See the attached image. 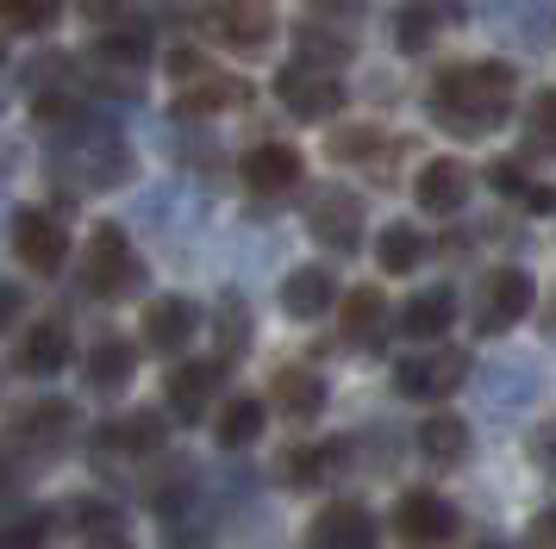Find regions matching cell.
<instances>
[{"instance_id": "cell-20", "label": "cell", "mask_w": 556, "mask_h": 549, "mask_svg": "<svg viewBox=\"0 0 556 549\" xmlns=\"http://www.w3.org/2000/svg\"><path fill=\"white\" fill-rule=\"evenodd\" d=\"M244 100V81H231V75H213V69H194L181 75V113H226Z\"/></svg>"}, {"instance_id": "cell-36", "label": "cell", "mask_w": 556, "mask_h": 549, "mask_svg": "<svg viewBox=\"0 0 556 549\" xmlns=\"http://www.w3.org/2000/svg\"><path fill=\"white\" fill-rule=\"evenodd\" d=\"M519 206H526V213H556V188H544V181H531L526 194H519Z\"/></svg>"}, {"instance_id": "cell-31", "label": "cell", "mask_w": 556, "mask_h": 549, "mask_svg": "<svg viewBox=\"0 0 556 549\" xmlns=\"http://www.w3.org/2000/svg\"><path fill=\"white\" fill-rule=\"evenodd\" d=\"M63 0H0V25L7 31H51Z\"/></svg>"}, {"instance_id": "cell-17", "label": "cell", "mask_w": 556, "mask_h": 549, "mask_svg": "<svg viewBox=\"0 0 556 549\" xmlns=\"http://www.w3.org/2000/svg\"><path fill=\"white\" fill-rule=\"evenodd\" d=\"M331 299H338V281H331V269H294L288 281H281V312L288 319H319V312H331Z\"/></svg>"}, {"instance_id": "cell-16", "label": "cell", "mask_w": 556, "mask_h": 549, "mask_svg": "<svg viewBox=\"0 0 556 549\" xmlns=\"http://www.w3.org/2000/svg\"><path fill=\"white\" fill-rule=\"evenodd\" d=\"M219 381H226V362H188V369L169 374V412L181 424L206 419V399L219 394Z\"/></svg>"}, {"instance_id": "cell-5", "label": "cell", "mask_w": 556, "mask_h": 549, "mask_svg": "<svg viewBox=\"0 0 556 549\" xmlns=\"http://www.w3.org/2000/svg\"><path fill=\"white\" fill-rule=\"evenodd\" d=\"M463 374H469V356L451 344H426V349H413L401 369H394V387H401L406 399H444L463 387Z\"/></svg>"}, {"instance_id": "cell-25", "label": "cell", "mask_w": 556, "mask_h": 549, "mask_svg": "<svg viewBox=\"0 0 556 549\" xmlns=\"http://www.w3.org/2000/svg\"><path fill=\"white\" fill-rule=\"evenodd\" d=\"M419 449H426V462L451 469V462H463V449H469V424L456 419V412H431L419 424Z\"/></svg>"}, {"instance_id": "cell-39", "label": "cell", "mask_w": 556, "mask_h": 549, "mask_svg": "<svg viewBox=\"0 0 556 549\" xmlns=\"http://www.w3.org/2000/svg\"><path fill=\"white\" fill-rule=\"evenodd\" d=\"M88 549H126V537H94Z\"/></svg>"}, {"instance_id": "cell-38", "label": "cell", "mask_w": 556, "mask_h": 549, "mask_svg": "<svg viewBox=\"0 0 556 549\" xmlns=\"http://www.w3.org/2000/svg\"><path fill=\"white\" fill-rule=\"evenodd\" d=\"M20 319V288H7V281H0V337H7V324Z\"/></svg>"}, {"instance_id": "cell-1", "label": "cell", "mask_w": 556, "mask_h": 549, "mask_svg": "<svg viewBox=\"0 0 556 549\" xmlns=\"http://www.w3.org/2000/svg\"><path fill=\"white\" fill-rule=\"evenodd\" d=\"M513 94H519V75L506 63H451L431 81V119L456 138H488L494 125H506Z\"/></svg>"}, {"instance_id": "cell-19", "label": "cell", "mask_w": 556, "mask_h": 549, "mask_svg": "<svg viewBox=\"0 0 556 549\" xmlns=\"http://www.w3.org/2000/svg\"><path fill=\"white\" fill-rule=\"evenodd\" d=\"M131 369H138V349H131L126 337H101V344L88 349V362H81V374H88L94 394H119L131 381Z\"/></svg>"}, {"instance_id": "cell-27", "label": "cell", "mask_w": 556, "mask_h": 549, "mask_svg": "<svg viewBox=\"0 0 556 549\" xmlns=\"http://www.w3.org/2000/svg\"><path fill=\"white\" fill-rule=\"evenodd\" d=\"M263 419H269V412H263V399H226V412H219V444L226 449H251L256 437H263Z\"/></svg>"}, {"instance_id": "cell-8", "label": "cell", "mask_w": 556, "mask_h": 549, "mask_svg": "<svg viewBox=\"0 0 556 549\" xmlns=\"http://www.w3.org/2000/svg\"><path fill=\"white\" fill-rule=\"evenodd\" d=\"M276 94L294 119H331V113L344 106V81L331 69H313V63H288V69L276 75Z\"/></svg>"}, {"instance_id": "cell-30", "label": "cell", "mask_w": 556, "mask_h": 549, "mask_svg": "<svg viewBox=\"0 0 556 549\" xmlns=\"http://www.w3.org/2000/svg\"><path fill=\"white\" fill-rule=\"evenodd\" d=\"M526 138H531V150L556 156V88H538L526 100Z\"/></svg>"}, {"instance_id": "cell-34", "label": "cell", "mask_w": 556, "mask_h": 549, "mask_svg": "<svg viewBox=\"0 0 556 549\" xmlns=\"http://www.w3.org/2000/svg\"><path fill=\"white\" fill-rule=\"evenodd\" d=\"M219 331H226V356H238V349H244V306H238V299L219 306Z\"/></svg>"}, {"instance_id": "cell-15", "label": "cell", "mask_w": 556, "mask_h": 549, "mask_svg": "<svg viewBox=\"0 0 556 549\" xmlns=\"http://www.w3.org/2000/svg\"><path fill=\"white\" fill-rule=\"evenodd\" d=\"M413 200L426 206V213H456L463 200H469V169L456 163V156H431L419 181H413Z\"/></svg>"}, {"instance_id": "cell-18", "label": "cell", "mask_w": 556, "mask_h": 549, "mask_svg": "<svg viewBox=\"0 0 556 549\" xmlns=\"http://www.w3.org/2000/svg\"><path fill=\"white\" fill-rule=\"evenodd\" d=\"M451 319H456V294H451V288H426V294L406 299L401 331L413 337V344H438V337L451 331Z\"/></svg>"}, {"instance_id": "cell-32", "label": "cell", "mask_w": 556, "mask_h": 549, "mask_svg": "<svg viewBox=\"0 0 556 549\" xmlns=\"http://www.w3.org/2000/svg\"><path fill=\"white\" fill-rule=\"evenodd\" d=\"M381 144H388V138H381L376 125H344V131L331 138V156H338V163H376Z\"/></svg>"}, {"instance_id": "cell-29", "label": "cell", "mask_w": 556, "mask_h": 549, "mask_svg": "<svg viewBox=\"0 0 556 549\" xmlns=\"http://www.w3.org/2000/svg\"><path fill=\"white\" fill-rule=\"evenodd\" d=\"M331 469H338V444H301L288 462H281V474H288L294 487H319Z\"/></svg>"}, {"instance_id": "cell-12", "label": "cell", "mask_w": 556, "mask_h": 549, "mask_svg": "<svg viewBox=\"0 0 556 549\" xmlns=\"http://www.w3.org/2000/svg\"><path fill=\"white\" fill-rule=\"evenodd\" d=\"M306 549H376V519L356 499H331L306 531Z\"/></svg>"}, {"instance_id": "cell-11", "label": "cell", "mask_w": 556, "mask_h": 549, "mask_svg": "<svg viewBox=\"0 0 556 549\" xmlns=\"http://www.w3.org/2000/svg\"><path fill=\"white\" fill-rule=\"evenodd\" d=\"M13 250H20V263L38 274H56L63 263H70V238H63V225L51 219V213H38V206H26L20 219H13Z\"/></svg>"}, {"instance_id": "cell-21", "label": "cell", "mask_w": 556, "mask_h": 549, "mask_svg": "<svg viewBox=\"0 0 556 549\" xmlns=\"http://www.w3.org/2000/svg\"><path fill=\"white\" fill-rule=\"evenodd\" d=\"M456 7H444V0H406L401 13H394V44L406 50V56H419V50L438 38V25L451 20Z\"/></svg>"}, {"instance_id": "cell-37", "label": "cell", "mask_w": 556, "mask_h": 549, "mask_svg": "<svg viewBox=\"0 0 556 549\" xmlns=\"http://www.w3.org/2000/svg\"><path fill=\"white\" fill-rule=\"evenodd\" d=\"M531 549H556V506L551 512H538V524H531Z\"/></svg>"}, {"instance_id": "cell-2", "label": "cell", "mask_w": 556, "mask_h": 549, "mask_svg": "<svg viewBox=\"0 0 556 549\" xmlns=\"http://www.w3.org/2000/svg\"><path fill=\"white\" fill-rule=\"evenodd\" d=\"M144 281V269H138V256H131L126 231L119 225H94V238H88V256H81V288L101 299H119L131 294Z\"/></svg>"}, {"instance_id": "cell-14", "label": "cell", "mask_w": 556, "mask_h": 549, "mask_svg": "<svg viewBox=\"0 0 556 549\" xmlns=\"http://www.w3.org/2000/svg\"><path fill=\"white\" fill-rule=\"evenodd\" d=\"M306 225H313V238L331 250H356L363 244V200L356 194H338V188H326V194L306 206Z\"/></svg>"}, {"instance_id": "cell-26", "label": "cell", "mask_w": 556, "mask_h": 549, "mask_svg": "<svg viewBox=\"0 0 556 549\" xmlns=\"http://www.w3.org/2000/svg\"><path fill=\"white\" fill-rule=\"evenodd\" d=\"M376 263L388 274H413L419 263H426V238H419L413 225H388V231L376 238Z\"/></svg>"}, {"instance_id": "cell-3", "label": "cell", "mask_w": 556, "mask_h": 549, "mask_svg": "<svg viewBox=\"0 0 556 549\" xmlns=\"http://www.w3.org/2000/svg\"><path fill=\"white\" fill-rule=\"evenodd\" d=\"M76 431V406H63V399H38V406H20L7 431H0V444L13 449V456H31V462H45L63 449V437Z\"/></svg>"}, {"instance_id": "cell-9", "label": "cell", "mask_w": 556, "mask_h": 549, "mask_svg": "<svg viewBox=\"0 0 556 549\" xmlns=\"http://www.w3.org/2000/svg\"><path fill=\"white\" fill-rule=\"evenodd\" d=\"M394 531L419 549H444V544H456V506L444 494H401Z\"/></svg>"}, {"instance_id": "cell-28", "label": "cell", "mask_w": 556, "mask_h": 549, "mask_svg": "<svg viewBox=\"0 0 556 549\" xmlns=\"http://www.w3.org/2000/svg\"><path fill=\"white\" fill-rule=\"evenodd\" d=\"M381 319H388V306H381L376 288H351V294H344V337H351V344H369L381 331Z\"/></svg>"}, {"instance_id": "cell-33", "label": "cell", "mask_w": 556, "mask_h": 549, "mask_svg": "<svg viewBox=\"0 0 556 549\" xmlns=\"http://www.w3.org/2000/svg\"><path fill=\"white\" fill-rule=\"evenodd\" d=\"M76 524L88 531V544H94V537H119V506H101V499H81V506H76Z\"/></svg>"}, {"instance_id": "cell-6", "label": "cell", "mask_w": 556, "mask_h": 549, "mask_svg": "<svg viewBox=\"0 0 556 549\" xmlns=\"http://www.w3.org/2000/svg\"><path fill=\"white\" fill-rule=\"evenodd\" d=\"M151 69V44L138 38V31H106L94 38L88 50V75H94V88H113V94H131L138 81Z\"/></svg>"}, {"instance_id": "cell-4", "label": "cell", "mask_w": 556, "mask_h": 549, "mask_svg": "<svg viewBox=\"0 0 556 549\" xmlns=\"http://www.w3.org/2000/svg\"><path fill=\"white\" fill-rule=\"evenodd\" d=\"M201 31L213 38V44L226 50H263L269 38H276V7L269 0H213L201 13Z\"/></svg>"}, {"instance_id": "cell-10", "label": "cell", "mask_w": 556, "mask_h": 549, "mask_svg": "<svg viewBox=\"0 0 556 549\" xmlns=\"http://www.w3.org/2000/svg\"><path fill=\"white\" fill-rule=\"evenodd\" d=\"M238 175H244L251 194L276 200V194H294V188H301L306 163H301V150L294 144H251L244 150V163H238Z\"/></svg>"}, {"instance_id": "cell-35", "label": "cell", "mask_w": 556, "mask_h": 549, "mask_svg": "<svg viewBox=\"0 0 556 549\" xmlns=\"http://www.w3.org/2000/svg\"><path fill=\"white\" fill-rule=\"evenodd\" d=\"M488 181H494V188H501L506 200H519V194H526V188H531V181H526V169H519V163H494V169H488Z\"/></svg>"}, {"instance_id": "cell-13", "label": "cell", "mask_w": 556, "mask_h": 549, "mask_svg": "<svg viewBox=\"0 0 556 549\" xmlns=\"http://www.w3.org/2000/svg\"><path fill=\"white\" fill-rule=\"evenodd\" d=\"M194 331H201V306L181 294H163L144 306V344L156 349V356H176L181 344H194Z\"/></svg>"}, {"instance_id": "cell-22", "label": "cell", "mask_w": 556, "mask_h": 549, "mask_svg": "<svg viewBox=\"0 0 556 549\" xmlns=\"http://www.w3.org/2000/svg\"><path fill=\"white\" fill-rule=\"evenodd\" d=\"M101 444H106V449H119V456H156V449L169 444V424L156 419V412H131V419L106 424Z\"/></svg>"}, {"instance_id": "cell-24", "label": "cell", "mask_w": 556, "mask_h": 549, "mask_svg": "<svg viewBox=\"0 0 556 549\" xmlns=\"http://www.w3.org/2000/svg\"><path fill=\"white\" fill-rule=\"evenodd\" d=\"M269 394H276V406L288 419H313V412L326 406V374L319 369H281Z\"/></svg>"}, {"instance_id": "cell-23", "label": "cell", "mask_w": 556, "mask_h": 549, "mask_svg": "<svg viewBox=\"0 0 556 549\" xmlns=\"http://www.w3.org/2000/svg\"><path fill=\"white\" fill-rule=\"evenodd\" d=\"M70 362V331H63V319H45L26 331V344H20V369L26 374H56Z\"/></svg>"}, {"instance_id": "cell-7", "label": "cell", "mask_w": 556, "mask_h": 549, "mask_svg": "<svg viewBox=\"0 0 556 549\" xmlns=\"http://www.w3.org/2000/svg\"><path fill=\"white\" fill-rule=\"evenodd\" d=\"M531 294H538V288H531L526 269H494L476 288V331H488V337H494V331H513V324L531 312Z\"/></svg>"}]
</instances>
